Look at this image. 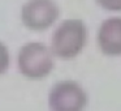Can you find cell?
I'll return each mask as SVG.
<instances>
[{"label": "cell", "mask_w": 121, "mask_h": 111, "mask_svg": "<svg viewBox=\"0 0 121 111\" xmlns=\"http://www.w3.org/2000/svg\"><path fill=\"white\" fill-rule=\"evenodd\" d=\"M18 71L29 80H42L52 72L53 54L42 42L25 43L17 55Z\"/></svg>", "instance_id": "2"}, {"label": "cell", "mask_w": 121, "mask_h": 111, "mask_svg": "<svg viewBox=\"0 0 121 111\" xmlns=\"http://www.w3.org/2000/svg\"><path fill=\"white\" fill-rule=\"evenodd\" d=\"M11 64V55L9 50L3 42H0V74H4Z\"/></svg>", "instance_id": "6"}, {"label": "cell", "mask_w": 121, "mask_h": 111, "mask_svg": "<svg viewBox=\"0 0 121 111\" xmlns=\"http://www.w3.org/2000/svg\"><path fill=\"white\" fill-rule=\"evenodd\" d=\"M98 45L104 55L121 56V17H111L102 22L98 32Z\"/></svg>", "instance_id": "5"}, {"label": "cell", "mask_w": 121, "mask_h": 111, "mask_svg": "<svg viewBox=\"0 0 121 111\" xmlns=\"http://www.w3.org/2000/svg\"><path fill=\"white\" fill-rule=\"evenodd\" d=\"M48 106L53 111H81L87 106V94L76 81H60L50 90Z\"/></svg>", "instance_id": "4"}, {"label": "cell", "mask_w": 121, "mask_h": 111, "mask_svg": "<svg viewBox=\"0 0 121 111\" xmlns=\"http://www.w3.org/2000/svg\"><path fill=\"white\" fill-rule=\"evenodd\" d=\"M21 21L33 32H44L56 22L60 9L53 0H27L21 8Z\"/></svg>", "instance_id": "3"}, {"label": "cell", "mask_w": 121, "mask_h": 111, "mask_svg": "<svg viewBox=\"0 0 121 111\" xmlns=\"http://www.w3.org/2000/svg\"><path fill=\"white\" fill-rule=\"evenodd\" d=\"M102 8L112 12H121V0H96Z\"/></svg>", "instance_id": "7"}, {"label": "cell", "mask_w": 121, "mask_h": 111, "mask_svg": "<svg viewBox=\"0 0 121 111\" xmlns=\"http://www.w3.org/2000/svg\"><path fill=\"white\" fill-rule=\"evenodd\" d=\"M87 42V28L82 20L69 18L63 21L52 34L51 51L55 56L69 60L78 56Z\"/></svg>", "instance_id": "1"}]
</instances>
